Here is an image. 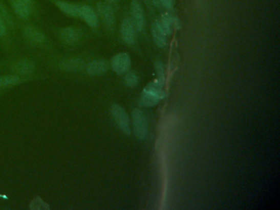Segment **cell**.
I'll return each instance as SVG.
<instances>
[{
	"label": "cell",
	"mask_w": 280,
	"mask_h": 210,
	"mask_svg": "<svg viewBox=\"0 0 280 210\" xmlns=\"http://www.w3.org/2000/svg\"><path fill=\"white\" fill-rule=\"evenodd\" d=\"M164 78L158 77L156 81L148 85L141 95V104L144 107L156 106L160 100L164 98L165 93L163 90Z\"/></svg>",
	"instance_id": "cell-1"
},
{
	"label": "cell",
	"mask_w": 280,
	"mask_h": 210,
	"mask_svg": "<svg viewBox=\"0 0 280 210\" xmlns=\"http://www.w3.org/2000/svg\"><path fill=\"white\" fill-rule=\"evenodd\" d=\"M133 129L138 139H144L147 135L148 123L145 114L141 109H135L133 112Z\"/></svg>",
	"instance_id": "cell-2"
},
{
	"label": "cell",
	"mask_w": 280,
	"mask_h": 210,
	"mask_svg": "<svg viewBox=\"0 0 280 210\" xmlns=\"http://www.w3.org/2000/svg\"><path fill=\"white\" fill-rule=\"evenodd\" d=\"M111 113H112L114 121L116 122L121 131L126 135H130L131 134L130 123H129V118L126 111L120 105L113 104L112 108H111Z\"/></svg>",
	"instance_id": "cell-3"
},
{
	"label": "cell",
	"mask_w": 280,
	"mask_h": 210,
	"mask_svg": "<svg viewBox=\"0 0 280 210\" xmlns=\"http://www.w3.org/2000/svg\"><path fill=\"white\" fill-rule=\"evenodd\" d=\"M111 66L117 74L121 75L127 73L131 67V58L128 54L125 53L117 54L116 56L113 58Z\"/></svg>",
	"instance_id": "cell-4"
},
{
	"label": "cell",
	"mask_w": 280,
	"mask_h": 210,
	"mask_svg": "<svg viewBox=\"0 0 280 210\" xmlns=\"http://www.w3.org/2000/svg\"><path fill=\"white\" fill-rule=\"evenodd\" d=\"M81 36H82V32L81 30L76 27H63L59 31V37L61 40L69 45L77 43L81 40Z\"/></svg>",
	"instance_id": "cell-5"
},
{
	"label": "cell",
	"mask_w": 280,
	"mask_h": 210,
	"mask_svg": "<svg viewBox=\"0 0 280 210\" xmlns=\"http://www.w3.org/2000/svg\"><path fill=\"white\" fill-rule=\"evenodd\" d=\"M132 21L134 28L137 32H141L145 27V17H144L143 9L141 8L139 2L134 0L132 3Z\"/></svg>",
	"instance_id": "cell-6"
},
{
	"label": "cell",
	"mask_w": 280,
	"mask_h": 210,
	"mask_svg": "<svg viewBox=\"0 0 280 210\" xmlns=\"http://www.w3.org/2000/svg\"><path fill=\"white\" fill-rule=\"evenodd\" d=\"M85 62L81 58H73L64 59L59 63V67L65 72L78 73L85 68Z\"/></svg>",
	"instance_id": "cell-7"
},
{
	"label": "cell",
	"mask_w": 280,
	"mask_h": 210,
	"mask_svg": "<svg viewBox=\"0 0 280 210\" xmlns=\"http://www.w3.org/2000/svg\"><path fill=\"white\" fill-rule=\"evenodd\" d=\"M98 13L100 14L101 18L103 19L104 24L109 28H113L115 24V16H114V10L110 5H105L103 3H100L97 5Z\"/></svg>",
	"instance_id": "cell-8"
},
{
	"label": "cell",
	"mask_w": 280,
	"mask_h": 210,
	"mask_svg": "<svg viewBox=\"0 0 280 210\" xmlns=\"http://www.w3.org/2000/svg\"><path fill=\"white\" fill-rule=\"evenodd\" d=\"M23 36L28 41L35 44H41L46 39L44 33L33 26H27L23 29Z\"/></svg>",
	"instance_id": "cell-9"
},
{
	"label": "cell",
	"mask_w": 280,
	"mask_h": 210,
	"mask_svg": "<svg viewBox=\"0 0 280 210\" xmlns=\"http://www.w3.org/2000/svg\"><path fill=\"white\" fill-rule=\"evenodd\" d=\"M121 33L126 43L129 44H134L136 39L135 28L131 19L126 18L123 20L121 26Z\"/></svg>",
	"instance_id": "cell-10"
},
{
	"label": "cell",
	"mask_w": 280,
	"mask_h": 210,
	"mask_svg": "<svg viewBox=\"0 0 280 210\" xmlns=\"http://www.w3.org/2000/svg\"><path fill=\"white\" fill-rule=\"evenodd\" d=\"M35 68V63L30 59H23L13 63L12 71L18 75H28L33 73Z\"/></svg>",
	"instance_id": "cell-11"
},
{
	"label": "cell",
	"mask_w": 280,
	"mask_h": 210,
	"mask_svg": "<svg viewBox=\"0 0 280 210\" xmlns=\"http://www.w3.org/2000/svg\"><path fill=\"white\" fill-rule=\"evenodd\" d=\"M54 4L62 13L71 17H80V5H75L72 3L66 2L63 0H55Z\"/></svg>",
	"instance_id": "cell-12"
},
{
	"label": "cell",
	"mask_w": 280,
	"mask_h": 210,
	"mask_svg": "<svg viewBox=\"0 0 280 210\" xmlns=\"http://www.w3.org/2000/svg\"><path fill=\"white\" fill-rule=\"evenodd\" d=\"M80 17L83 19L90 27H97V16L94 9L89 5H81V9H80Z\"/></svg>",
	"instance_id": "cell-13"
},
{
	"label": "cell",
	"mask_w": 280,
	"mask_h": 210,
	"mask_svg": "<svg viewBox=\"0 0 280 210\" xmlns=\"http://www.w3.org/2000/svg\"><path fill=\"white\" fill-rule=\"evenodd\" d=\"M152 36L154 41L160 48H164L166 45V34L164 32L162 27H160V23L156 21L152 24Z\"/></svg>",
	"instance_id": "cell-14"
},
{
	"label": "cell",
	"mask_w": 280,
	"mask_h": 210,
	"mask_svg": "<svg viewBox=\"0 0 280 210\" xmlns=\"http://www.w3.org/2000/svg\"><path fill=\"white\" fill-rule=\"evenodd\" d=\"M85 69L89 75H100L108 70V63L104 60L92 61L85 66Z\"/></svg>",
	"instance_id": "cell-15"
},
{
	"label": "cell",
	"mask_w": 280,
	"mask_h": 210,
	"mask_svg": "<svg viewBox=\"0 0 280 210\" xmlns=\"http://www.w3.org/2000/svg\"><path fill=\"white\" fill-rule=\"evenodd\" d=\"M13 9L16 14L21 18H27L31 14V8L29 4L24 2L23 0H13L12 3Z\"/></svg>",
	"instance_id": "cell-16"
},
{
	"label": "cell",
	"mask_w": 280,
	"mask_h": 210,
	"mask_svg": "<svg viewBox=\"0 0 280 210\" xmlns=\"http://www.w3.org/2000/svg\"><path fill=\"white\" fill-rule=\"evenodd\" d=\"M159 23L166 35H170L172 33L173 27H174V17L168 14L163 15Z\"/></svg>",
	"instance_id": "cell-17"
},
{
	"label": "cell",
	"mask_w": 280,
	"mask_h": 210,
	"mask_svg": "<svg viewBox=\"0 0 280 210\" xmlns=\"http://www.w3.org/2000/svg\"><path fill=\"white\" fill-rule=\"evenodd\" d=\"M29 208L31 210H49L50 207L47 203L43 201L41 198L37 196L34 200H31Z\"/></svg>",
	"instance_id": "cell-18"
},
{
	"label": "cell",
	"mask_w": 280,
	"mask_h": 210,
	"mask_svg": "<svg viewBox=\"0 0 280 210\" xmlns=\"http://www.w3.org/2000/svg\"><path fill=\"white\" fill-rule=\"evenodd\" d=\"M19 78L17 76L9 75L0 77V87H6L9 85H15L18 82Z\"/></svg>",
	"instance_id": "cell-19"
},
{
	"label": "cell",
	"mask_w": 280,
	"mask_h": 210,
	"mask_svg": "<svg viewBox=\"0 0 280 210\" xmlns=\"http://www.w3.org/2000/svg\"><path fill=\"white\" fill-rule=\"evenodd\" d=\"M0 16L4 19L6 25L9 26V27H13L14 23H13V17L9 13V11L7 10L6 8L1 3H0Z\"/></svg>",
	"instance_id": "cell-20"
},
{
	"label": "cell",
	"mask_w": 280,
	"mask_h": 210,
	"mask_svg": "<svg viewBox=\"0 0 280 210\" xmlns=\"http://www.w3.org/2000/svg\"><path fill=\"white\" fill-rule=\"evenodd\" d=\"M138 76L135 73L131 72V73H127V76L125 77V83L129 87H134L138 84Z\"/></svg>",
	"instance_id": "cell-21"
},
{
	"label": "cell",
	"mask_w": 280,
	"mask_h": 210,
	"mask_svg": "<svg viewBox=\"0 0 280 210\" xmlns=\"http://www.w3.org/2000/svg\"><path fill=\"white\" fill-rule=\"evenodd\" d=\"M156 72L158 73V77L164 78V70L163 67V63L160 61H157L156 63Z\"/></svg>",
	"instance_id": "cell-22"
},
{
	"label": "cell",
	"mask_w": 280,
	"mask_h": 210,
	"mask_svg": "<svg viewBox=\"0 0 280 210\" xmlns=\"http://www.w3.org/2000/svg\"><path fill=\"white\" fill-rule=\"evenodd\" d=\"M159 3L168 9H172L174 6V0H159Z\"/></svg>",
	"instance_id": "cell-23"
},
{
	"label": "cell",
	"mask_w": 280,
	"mask_h": 210,
	"mask_svg": "<svg viewBox=\"0 0 280 210\" xmlns=\"http://www.w3.org/2000/svg\"><path fill=\"white\" fill-rule=\"evenodd\" d=\"M7 28L4 19L0 16V36H4L6 35Z\"/></svg>",
	"instance_id": "cell-24"
},
{
	"label": "cell",
	"mask_w": 280,
	"mask_h": 210,
	"mask_svg": "<svg viewBox=\"0 0 280 210\" xmlns=\"http://www.w3.org/2000/svg\"><path fill=\"white\" fill-rule=\"evenodd\" d=\"M152 3H153L154 5L156 6H159L160 5V3H159V0H152Z\"/></svg>",
	"instance_id": "cell-25"
},
{
	"label": "cell",
	"mask_w": 280,
	"mask_h": 210,
	"mask_svg": "<svg viewBox=\"0 0 280 210\" xmlns=\"http://www.w3.org/2000/svg\"><path fill=\"white\" fill-rule=\"evenodd\" d=\"M23 1H24V2L27 3V4H31V0H23Z\"/></svg>",
	"instance_id": "cell-26"
},
{
	"label": "cell",
	"mask_w": 280,
	"mask_h": 210,
	"mask_svg": "<svg viewBox=\"0 0 280 210\" xmlns=\"http://www.w3.org/2000/svg\"><path fill=\"white\" fill-rule=\"evenodd\" d=\"M109 1H110V2L115 3V2H118L119 0H109Z\"/></svg>",
	"instance_id": "cell-27"
}]
</instances>
